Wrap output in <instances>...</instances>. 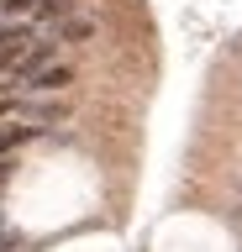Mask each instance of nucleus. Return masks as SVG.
<instances>
[{
    "mask_svg": "<svg viewBox=\"0 0 242 252\" xmlns=\"http://www.w3.org/2000/svg\"><path fill=\"white\" fill-rule=\"evenodd\" d=\"M21 116L32 126H64L74 110H69V100H37V105H21Z\"/></svg>",
    "mask_w": 242,
    "mask_h": 252,
    "instance_id": "1",
    "label": "nucleus"
},
{
    "mask_svg": "<svg viewBox=\"0 0 242 252\" xmlns=\"http://www.w3.org/2000/svg\"><path fill=\"white\" fill-rule=\"evenodd\" d=\"M69 84H74V68H69V63H48V68H42V74H37L32 84H27V90H42V94H58V90H69Z\"/></svg>",
    "mask_w": 242,
    "mask_h": 252,
    "instance_id": "2",
    "label": "nucleus"
},
{
    "mask_svg": "<svg viewBox=\"0 0 242 252\" xmlns=\"http://www.w3.org/2000/svg\"><path fill=\"white\" fill-rule=\"evenodd\" d=\"M37 131H42V126H32V121H11V126H0V158H11L16 147H27Z\"/></svg>",
    "mask_w": 242,
    "mask_h": 252,
    "instance_id": "3",
    "label": "nucleus"
},
{
    "mask_svg": "<svg viewBox=\"0 0 242 252\" xmlns=\"http://www.w3.org/2000/svg\"><path fill=\"white\" fill-rule=\"evenodd\" d=\"M95 37V21L90 16H64L58 21V42H90Z\"/></svg>",
    "mask_w": 242,
    "mask_h": 252,
    "instance_id": "4",
    "label": "nucleus"
},
{
    "mask_svg": "<svg viewBox=\"0 0 242 252\" xmlns=\"http://www.w3.org/2000/svg\"><path fill=\"white\" fill-rule=\"evenodd\" d=\"M32 11L37 21H64V16H74V0H37Z\"/></svg>",
    "mask_w": 242,
    "mask_h": 252,
    "instance_id": "5",
    "label": "nucleus"
},
{
    "mask_svg": "<svg viewBox=\"0 0 242 252\" xmlns=\"http://www.w3.org/2000/svg\"><path fill=\"white\" fill-rule=\"evenodd\" d=\"M11 116H21V100L16 94H0V121H11Z\"/></svg>",
    "mask_w": 242,
    "mask_h": 252,
    "instance_id": "6",
    "label": "nucleus"
},
{
    "mask_svg": "<svg viewBox=\"0 0 242 252\" xmlns=\"http://www.w3.org/2000/svg\"><path fill=\"white\" fill-rule=\"evenodd\" d=\"M37 0H0V11H32Z\"/></svg>",
    "mask_w": 242,
    "mask_h": 252,
    "instance_id": "7",
    "label": "nucleus"
}]
</instances>
